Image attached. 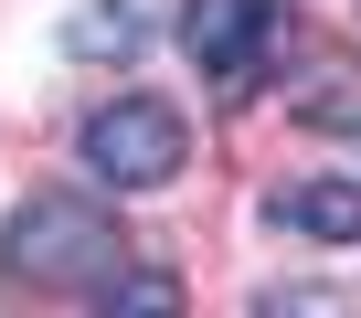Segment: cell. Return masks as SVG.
Instances as JSON below:
<instances>
[{"label": "cell", "mask_w": 361, "mask_h": 318, "mask_svg": "<svg viewBox=\"0 0 361 318\" xmlns=\"http://www.w3.org/2000/svg\"><path fill=\"white\" fill-rule=\"evenodd\" d=\"M180 43L213 85H255L266 53H276V0H192L180 11Z\"/></svg>", "instance_id": "3957f363"}, {"label": "cell", "mask_w": 361, "mask_h": 318, "mask_svg": "<svg viewBox=\"0 0 361 318\" xmlns=\"http://www.w3.org/2000/svg\"><path fill=\"white\" fill-rule=\"evenodd\" d=\"M138 43H149V11H138V0H85V11L64 22V53L75 64H138Z\"/></svg>", "instance_id": "5b68a950"}, {"label": "cell", "mask_w": 361, "mask_h": 318, "mask_svg": "<svg viewBox=\"0 0 361 318\" xmlns=\"http://www.w3.org/2000/svg\"><path fill=\"white\" fill-rule=\"evenodd\" d=\"M180 159H192V127H180V106H159V96H117V106L85 117V170L117 181V191L180 181Z\"/></svg>", "instance_id": "7a4b0ae2"}, {"label": "cell", "mask_w": 361, "mask_h": 318, "mask_svg": "<svg viewBox=\"0 0 361 318\" xmlns=\"http://www.w3.org/2000/svg\"><path fill=\"white\" fill-rule=\"evenodd\" d=\"M276 223L308 244H361V181H298L276 191Z\"/></svg>", "instance_id": "277c9868"}, {"label": "cell", "mask_w": 361, "mask_h": 318, "mask_svg": "<svg viewBox=\"0 0 361 318\" xmlns=\"http://www.w3.org/2000/svg\"><path fill=\"white\" fill-rule=\"evenodd\" d=\"M117 244H128V234H117L96 202H75V191H32V202L11 212V276H22V286H96V276H128Z\"/></svg>", "instance_id": "6da1fadb"}, {"label": "cell", "mask_w": 361, "mask_h": 318, "mask_svg": "<svg viewBox=\"0 0 361 318\" xmlns=\"http://www.w3.org/2000/svg\"><path fill=\"white\" fill-rule=\"evenodd\" d=\"M96 318H192V297H180V276L170 265H128L117 286H106V307Z\"/></svg>", "instance_id": "8992f818"}, {"label": "cell", "mask_w": 361, "mask_h": 318, "mask_svg": "<svg viewBox=\"0 0 361 318\" xmlns=\"http://www.w3.org/2000/svg\"><path fill=\"white\" fill-rule=\"evenodd\" d=\"M255 318H350V297L340 286H276V297H255Z\"/></svg>", "instance_id": "52a82bcc"}, {"label": "cell", "mask_w": 361, "mask_h": 318, "mask_svg": "<svg viewBox=\"0 0 361 318\" xmlns=\"http://www.w3.org/2000/svg\"><path fill=\"white\" fill-rule=\"evenodd\" d=\"M298 117H361V75H350V64H329V85H308V96H298Z\"/></svg>", "instance_id": "ba28073f"}]
</instances>
